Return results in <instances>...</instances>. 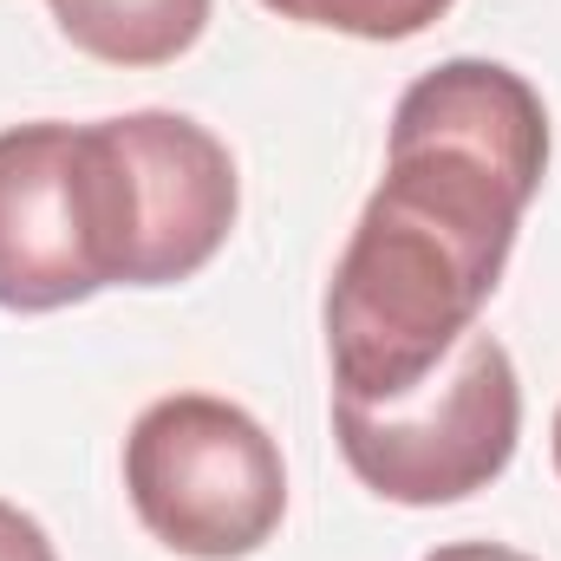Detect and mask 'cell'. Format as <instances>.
I'll return each instance as SVG.
<instances>
[{"mask_svg":"<svg viewBox=\"0 0 561 561\" xmlns=\"http://www.w3.org/2000/svg\"><path fill=\"white\" fill-rule=\"evenodd\" d=\"M549 176V112L496 59H444L392 112L386 176L327 280L333 392L399 399L477 327Z\"/></svg>","mask_w":561,"mask_h":561,"instance_id":"obj_1","label":"cell"},{"mask_svg":"<svg viewBox=\"0 0 561 561\" xmlns=\"http://www.w3.org/2000/svg\"><path fill=\"white\" fill-rule=\"evenodd\" d=\"M125 280L131 203L105 118L0 131V307L59 313Z\"/></svg>","mask_w":561,"mask_h":561,"instance_id":"obj_2","label":"cell"},{"mask_svg":"<svg viewBox=\"0 0 561 561\" xmlns=\"http://www.w3.org/2000/svg\"><path fill=\"white\" fill-rule=\"evenodd\" d=\"M333 437L346 470L405 510H437L490 490L523 437V379L496 333H463L412 392L346 399L333 392Z\"/></svg>","mask_w":561,"mask_h":561,"instance_id":"obj_3","label":"cell"},{"mask_svg":"<svg viewBox=\"0 0 561 561\" xmlns=\"http://www.w3.org/2000/svg\"><path fill=\"white\" fill-rule=\"evenodd\" d=\"M424 561H536V556L503 549V542H444V549H431Z\"/></svg>","mask_w":561,"mask_h":561,"instance_id":"obj_9","label":"cell"},{"mask_svg":"<svg viewBox=\"0 0 561 561\" xmlns=\"http://www.w3.org/2000/svg\"><path fill=\"white\" fill-rule=\"evenodd\" d=\"M125 496L170 556L242 561L287 516V463L242 405L170 392L144 405L125 437Z\"/></svg>","mask_w":561,"mask_h":561,"instance_id":"obj_4","label":"cell"},{"mask_svg":"<svg viewBox=\"0 0 561 561\" xmlns=\"http://www.w3.org/2000/svg\"><path fill=\"white\" fill-rule=\"evenodd\" d=\"M46 7L85 59L125 72L183 59L209 26V0H46Z\"/></svg>","mask_w":561,"mask_h":561,"instance_id":"obj_6","label":"cell"},{"mask_svg":"<svg viewBox=\"0 0 561 561\" xmlns=\"http://www.w3.org/2000/svg\"><path fill=\"white\" fill-rule=\"evenodd\" d=\"M556 470H561V412H556Z\"/></svg>","mask_w":561,"mask_h":561,"instance_id":"obj_10","label":"cell"},{"mask_svg":"<svg viewBox=\"0 0 561 561\" xmlns=\"http://www.w3.org/2000/svg\"><path fill=\"white\" fill-rule=\"evenodd\" d=\"M105 131L125 163V203H131L125 287H170L209 268L242 209L229 144L183 112H125L105 118Z\"/></svg>","mask_w":561,"mask_h":561,"instance_id":"obj_5","label":"cell"},{"mask_svg":"<svg viewBox=\"0 0 561 561\" xmlns=\"http://www.w3.org/2000/svg\"><path fill=\"white\" fill-rule=\"evenodd\" d=\"M0 561H59L53 536L20 503H0Z\"/></svg>","mask_w":561,"mask_h":561,"instance_id":"obj_8","label":"cell"},{"mask_svg":"<svg viewBox=\"0 0 561 561\" xmlns=\"http://www.w3.org/2000/svg\"><path fill=\"white\" fill-rule=\"evenodd\" d=\"M262 7L294 26H320L346 39H412L450 13V0H262Z\"/></svg>","mask_w":561,"mask_h":561,"instance_id":"obj_7","label":"cell"}]
</instances>
